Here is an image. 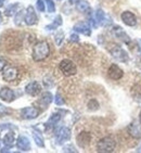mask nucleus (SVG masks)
I'll return each instance as SVG.
<instances>
[{"label": "nucleus", "mask_w": 141, "mask_h": 153, "mask_svg": "<svg viewBox=\"0 0 141 153\" xmlns=\"http://www.w3.org/2000/svg\"><path fill=\"white\" fill-rule=\"evenodd\" d=\"M49 54H50V46L46 40L38 41L33 48L32 56L34 61L36 62L44 61L45 59H47L49 56Z\"/></svg>", "instance_id": "obj_1"}, {"label": "nucleus", "mask_w": 141, "mask_h": 153, "mask_svg": "<svg viewBox=\"0 0 141 153\" xmlns=\"http://www.w3.org/2000/svg\"><path fill=\"white\" fill-rule=\"evenodd\" d=\"M115 147H116V142L111 137H104V138L100 139L97 143L98 152H101V153L113 152L115 150Z\"/></svg>", "instance_id": "obj_2"}, {"label": "nucleus", "mask_w": 141, "mask_h": 153, "mask_svg": "<svg viewBox=\"0 0 141 153\" xmlns=\"http://www.w3.org/2000/svg\"><path fill=\"white\" fill-rule=\"evenodd\" d=\"M59 68H60V71L63 73V75L68 77L73 76L77 72V68H76V65H75V63H74L72 60H68V59L62 60L59 65Z\"/></svg>", "instance_id": "obj_3"}, {"label": "nucleus", "mask_w": 141, "mask_h": 153, "mask_svg": "<svg viewBox=\"0 0 141 153\" xmlns=\"http://www.w3.org/2000/svg\"><path fill=\"white\" fill-rule=\"evenodd\" d=\"M110 53L112 54V56L116 59L119 62H127L128 61V54L123 48L117 46V45H113L110 48Z\"/></svg>", "instance_id": "obj_4"}, {"label": "nucleus", "mask_w": 141, "mask_h": 153, "mask_svg": "<svg viewBox=\"0 0 141 153\" xmlns=\"http://www.w3.org/2000/svg\"><path fill=\"white\" fill-rule=\"evenodd\" d=\"M18 75H19V71L18 68H14V66H6V68H3V72H2V78L6 82H12V80H15L18 78Z\"/></svg>", "instance_id": "obj_5"}, {"label": "nucleus", "mask_w": 141, "mask_h": 153, "mask_svg": "<svg viewBox=\"0 0 141 153\" xmlns=\"http://www.w3.org/2000/svg\"><path fill=\"white\" fill-rule=\"evenodd\" d=\"M70 129L68 127H61L58 131H56V143L62 144L64 143L65 141L70 140Z\"/></svg>", "instance_id": "obj_6"}, {"label": "nucleus", "mask_w": 141, "mask_h": 153, "mask_svg": "<svg viewBox=\"0 0 141 153\" xmlns=\"http://www.w3.org/2000/svg\"><path fill=\"white\" fill-rule=\"evenodd\" d=\"M21 115L24 120H34L39 115V110L34 106H28V108H24L21 111Z\"/></svg>", "instance_id": "obj_7"}, {"label": "nucleus", "mask_w": 141, "mask_h": 153, "mask_svg": "<svg viewBox=\"0 0 141 153\" xmlns=\"http://www.w3.org/2000/svg\"><path fill=\"white\" fill-rule=\"evenodd\" d=\"M108 74L111 79L113 80H118L121 79L122 77L124 76V72L117 64H112L109 68V71H108Z\"/></svg>", "instance_id": "obj_8"}, {"label": "nucleus", "mask_w": 141, "mask_h": 153, "mask_svg": "<svg viewBox=\"0 0 141 153\" xmlns=\"http://www.w3.org/2000/svg\"><path fill=\"white\" fill-rule=\"evenodd\" d=\"M41 91V85L38 82H30V84H27L25 87V92L27 94H30L32 97H36L38 96Z\"/></svg>", "instance_id": "obj_9"}, {"label": "nucleus", "mask_w": 141, "mask_h": 153, "mask_svg": "<svg viewBox=\"0 0 141 153\" xmlns=\"http://www.w3.org/2000/svg\"><path fill=\"white\" fill-rule=\"evenodd\" d=\"M25 23L28 25V26H32V25H35L37 23V14H36L35 10L33 8L32 6H30L28 8L26 9V13H25Z\"/></svg>", "instance_id": "obj_10"}, {"label": "nucleus", "mask_w": 141, "mask_h": 153, "mask_svg": "<svg viewBox=\"0 0 141 153\" xmlns=\"http://www.w3.org/2000/svg\"><path fill=\"white\" fill-rule=\"evenodd\" d=\"M112 33H113V35H114L116 38L119 39L121 41H123L125 44H130V41H131L130 40V37L127 35V33L125 32L122 27L115 26L114 28H113V30H112Z\"/></svg>", "instance_id": "obj_11"}, {"label": "nucleus", "mask_w": 141, "mask_h": 153, "mask_svg": "<svg viewBox=\"0 0 141 153\" xmlns=\"http://www.w3.org/2000/svg\"><path fill=\"white\" fill-rule=\"evenodd\" d=\"M121 19L127 26H135L136 24H137L136 15L130 11H124L121 15Z\"/></svg>", "instance_id": "obj_12"}, {"label": "nucleus", "mask_w": 141, "mask_h": 153, "mask_svg": "<svg viewBox=\"0 0 141 153\" xmlns=\"http://www.w3.org/2000/svg\"><path fill=\"white\" fill-rule=\"evenodd\" d=\"M91 134L88 133V131H82V133H80L79 135L77 136V144L79 146V147L82 148H85L87 147L89 143H90L91 141Z\"/></svg>", "instance_id": "obj_13"}, {"label": "nucleus", "mask_w": 141, "mask_h": 153, "mask_svg": "<svg viewBox=\"0 0 141 153\" xmlns=\"http://www.w3.org/2000/svg\"><path fill=\"white\" fill-rule=\"evenodd\" d=\"M128 134L131 136L132 138L140 139L141 138V123H131L128 126Z\"/></svg>", "instance_id": "obj_14"}, {"label": "nucleus", "mask_w": 141, "mask_h": 153, "mask_svg": "<svg viewBox=\"0 0 141 153\" xmlns=\"http://www.w3.org/2000/svg\"><path fill=\"white\" fill-rule=\"evenodd\" d=\"M0 98H1L3 101H6V102H11V101L14 100V98H15L14 91H13L12 89L8 88V87H3V88H1V90H0Z\"/></svg>", "instance_id": "obj_15"}, {"label": "nucleus", "mask_w": 141, "mask_h": 153, "mask_svg": "<svg viewBox=\"0 0 141 153\" xmlns=\"http://www.w3.org/2000/svg\"><path fill=\"white\" fill-rule=\"evenodd\" d=\"M74 30L77 33H80V34H84V35H86V36L91 35L90 25H89L88 23H85V22H79V23L75 24Z\"/></svg>", "instance_id": "obj_16"}, {"label": "nucleus", "mask_w": 141, "mask_h": 153, "mask_svg": "<svg viewBox=\"0 0 141 153\" xmlns=\"http://www.w3.org/2000/svg\"><path fill=\"white\" fill-rule=\"evenodd\" d=\"M16 147L21 151H30V139L25 136H20L16 141Z\"/></svg>", "instance_id": "obj_17"}, {"label": "nucleus", "mask_w": 141, "mask_h": 153, "mask_svg": "<svg viewBox=\"0 0 141 153\" xmlns=\"http://www.w3.org/2000/svg\"><path fill=\"white\" fill-rule=\"evenodd\" d=\"M52 99H53L52 94L49 91H46L41 94V97L39 98V100H38V103L44 108V109H46V108H48V105L52 102Z\"/></svg>", "instance_id": "obj_18"}, {"label": "nucleus", "mask_w": 141, "mask_h": 153, "mask_svg": "<svg viewBox=\"0 0 141 153\" xmlns=\"http://www.w3.org/2000/svg\"><path fill=\"white\" fill-rule=\"evenodd\" d=\"M96 22H97L98 25H102V26H104V25L109 23V21L106 20L105 13L103 12V10L98 9L96 11Z\"/></svg>", "instance_id": "obj_19"}, {"label": "nucleus", "mask_w": 141, "mask_h": 153, "mask_svg": "<svg viewBox=\"0 0 141 153\" xmlns=\"http://www.w3.org/2000/svg\"><path fill=\"white\" fill-rule=\"evenodd\" d=\"M15 141V137H14V133L13 131H9V133H7L6 136L3 137V143L6 144L7 147H12L13 144H14Z\"/></svg>", "instance_id": "obj_20"}, {"label": "nucleus", "mask_w": 141, "mask_h": 153, "mask_svg": "<svg viewBox=\"0 0 141 153\" xmlns=\"http://www.w3.org/2000/svg\"><path fill=\"white\" fill-rule=\"evenodd\" d=\"M76 9L79 12L85 13V12H88L89 10H90V4H89L88 1H86V0H79V1L76 3Z\"/></svg>", "instance_id": "obj_21"}, {"label": "nucleus", "mask_w": 141, "mask_h": 153, "mask_svg": "<svg viewBox=\"0 0 141 153\" xmlns=\"http://www.w3.org/2000/svg\"><path fill=\"white\" fill-rule=\"evenodd\" d=\"M33 138L35 140L36 144L40 148H44L45 147V142H44V138H42V136L39 131H34L33 133Z\"/></svg>", "instance_id": "obj_22"}, {"label": "nucleus", "mask_w": 141, "mask_h": 153, "mask_svg": "<svg viewBox=\"0 0 141 153\" xmlns=\"http://www.w3.org/2000/svg\"><path fill=\"white\" fill-rule=\"evenodd\" d=\"M61 25H62V16L61 15H58V16L54 19L53 23L50 24V25H48V26H46V28H47V30H54V28H56L58 26H61Z\"/></svg>", "instance_id": "obj_23"}, {"label": "nucleus", "mask_w": 141, "mask_h": 153, "mask_svg": "<svg viewBox=\"0 0 141 153\" xmlns=\"http://www.w3.org/2000/svg\"><path fill=\"white\" fill-rule=\"evenodd\" d=\"M61 120V115L59 113H54L50 116L49 118V121H48V125L49 126H53V125H56V124L59 123V121Z\"/></svg>", "instance_id": "obj_24"}, {"label": "nucleus", "mask_w": 141, "mask_h": 153, "mask_svg": "<svg viewBox=\"0 0 141 153\" xmlns=\"http://www.w3.org/2000/svg\"><path fill=\"white\" fill-rule=\"evenodd\" d=\"M19 8V3H13V4H10L8 8L6 9V15H8V16H11L12 14H14L15 12H16V10H18Z\"/></svg>", "instance_id": "obj_25"}, {"label": "nucleus", "mask_w": 141, "mask_h": 153, "mask_svg": "<svg viewBox=\"0 0 141 153\" xmlns=\"http://www.w3.org/2000/svg\"><path fill=\"white\" fill-rule=\"evenodd\" d=\"M99 109V103L96 99H91L88 102V110L89 111H97Z\"/></svg>", "instance_id": "obj_26"}, {"label": "nucleus", "mask_w": 141, "mask_h": 153, "mask_svg": "<svg viewBox=\"0 0 141 153\" xmlns=\"http://www.w3.org/2000/svg\"><path fill=\"white\" fill-rule=\"evenodd\" d=\"M23 18H25V16H24V12L21 10V11H19L18 13H16V15H15L14 23L16 24V25H21L22 21H23Z\"/></svg>", "instance_id": "obj_27"}, {"label": "nucleus", "mask_w": 141, "mask_h": 153, "mask_svg": "<svg viewBox=\"0 0 141 153\" xmlns=\"http://www.w3.org/2000/svg\"><path fill=\"white\" fill-rule=\"evenodd\" d=\"M46 2H47V8H48V11L52 13V12L56 11V6H54V3H53L52 0H46Z\"/></svg>", "instance_id": "obj_28"}, {"label": "nucleus", "mask_w": 141, "mask_h": 153, "mask_svg": "<svg viewBox=\"0 0 141 153\" xmlns=\"http://www.w3.org/2000/svg\"><path fill=\"white\" fill-rule=\"evenodd\" d=\"M135 89H136V92L132 91L134 97H135V99L138 101V102H141V87H140V89H138V86H137Z\"/></svg>", "instance_id": "obj_29"}, {"label": "nucleus", "mask_w": 141, "mask_h": 153, "mask_svg": "<svg viewBox=\"0 0 141 153\" xmlns=\"http://www.w3.org/2000/svg\"><path fill=\"white\" fill-rule=\"evenodd\" d=\"M36 7H37L38 11L44 12L45 9H46V6H45L44 0H37V2H36Z\"/></svg>", "instance_id": "obj_30"}, {"label": "nucleus", "mask_w": 141, "mask_h": 153, "mask_svg": "<svg viewBox=\"0 0 141 153\" xmlns=\"http://www.w3.org/2000/svg\"><path fill=\"white\" fill-rule=\"evenodd\" d=\"M63 39H64V34H63V32H59L56 35V45H58V46H60Z\"/></svg>", "instance_id": "obj_31"}, {"label": "nucleus", "mask_w": 141, "mask_h": 153, "mask_svg": "<svg viewBox=\"0 0 141 153\" xmlns=\"http://www.w3.org/2000/svg\"><path fill=\"white\" fill-rule=\"evenodd\" d=\"M54 101H56V105H63V104L65 103L64 99H63V98L61 97V94H56Z\"/></svg>", "instance_id": "obj_32"}, {"label": "nucleus", "mask_w": 141, "mask_h": 153, "mask_svg": "<svg viewBox=\"0 0 141 153\" xmlns=\"http://www.w3.org/2000/svg\"><path fill=\"white\" fill-rule=\"evenodd\" d=\"M63 151H64V152H77V150H75V148L72 147V146H68V147H64Z\"/></svg>", "instance_id": "obj_33"}, {"label": "nucleus", "mask_w": 141, "mask_h": 153, "mask_svg": "<svg viewBox=\"0 0 141 153\" xmlns=\"http://www.w3.org/2000/svg\"><path fill=\"white\" fill-rule=\"evenodd\" d=\"M70 39V41H73V42H78V41H79V37H78V35H76V34H72Z\"/></svg>", "instance_id": "obj_34"}, {"label": "nucleus", "mask_w": 141, "mask_h": 153, "mask_svg": "<svg viewBox=\"0 0 141 153\" xmlns=\"http://www.w3.org/2000/svg\"><path fill=\"white\" fill-rule=\"evenodd\" d=\"M6 66H7V61L4 59H1V58H0V72L2 71Z\"/></svg>", "instance_id": "obj_35"}, {"label": "nucleus", "mask_w": 141, "mask_h": 153, "mask_svg": "<svg viewBox=\"0 0 141 153\" xmlns=\"http://www.w3.org/2000/svg\"><path fill=\"white\" fill-rule=\"evenodd\" d=\"M78 1H79V0H70V3H77Z\"/></svg>", "instance_id": "obj_36"}, {"label": "nucleus", "mask_w": 141, "mask_h": 153, "mask_svg": "<svg viewBox=\"0 0 141 153\" xmlns=\"http://www.w3.org/2000/svg\"><path fill=\"white\" fill-rule=\"evenodd\" d=\"M8 148H9V147H8ZM8 148H4V149H2V150H1V152H9Z\"/></svg>", "instance_id": "obj_37"}, {"label": "nucleus", "mask_w": 141, "mask_h": 153, "mask_svg": "<svg viewBox=\"0 0 141 153\" xmlns=\"http://www.w3.org/2000/svg\"><path fill=\"white\" fill-rule=\"evenodd\" d=\"M139 122L141 123V112H140V114H139Z\"/></svg>", "instance_id": "obj_38"}, {"label": "nucleus", "mask_w": 141, "mask_h": 153, "mask_svg": "<svg viewBox=\"0 0 141 153\" xmlns=\"http://www.w3.org/2000/svg\"><path fill=\"white\" fill-rule=\"evenodd\" d=\"M2 3H3V0H0V7L2 6Z\"/></svg>", "instance_id": "obj_39"}, {"label": "nucleus", "mask_w": 141, "mask_h": 153, "mask_svg": "<svg viewBox=\"0 0 141 153\" xmlns=\"http://www.w3.org/2000/svg\"><path fill=\"white\" fill-rule=\"evenodd\" d=\"M1 20H2V18H1V13H0V23H1Z\"/></svg>", "instance_id": "obj_40"}, {"label": "nucleus", "mask_w": 141, "mask_h": 153, "mask_svg": "<svg viewBox=\"0 0 141 153\" xmlns=\"http://www.w3.org/2000/svg\"><path fill=\"white\" fill-rule=\"evenodd\" d=\"M140 44H141V40H140Z\"/></svg>", "instance_id": "obj_41"}, {"label": "nucleus", "mask_w": 141, "mask_h": 153, "mask_svg": "<svg viewBox=\"0 0 141 153\" xmlns=\"http://www.w3.org/2000/svg\"><path fill=\"white\" fill-rule=\"evenodd\" d=\"M59 1H61V0H59Z\"/></svg>", "instance_id": "obj_42"}]
</instances>
